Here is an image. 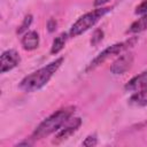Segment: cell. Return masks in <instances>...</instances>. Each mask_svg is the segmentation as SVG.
Segmentation results:
<instances>
[{
  "label": "cell",
  "mask_w": 147,
  "mask_h": 147,
  "mask_svg": "<svg viewBox=\"0 0 147 147\" xmlns=\"http://www.w3.org/2000/svg\"><path fill=\"white\" fill-rule=\"evenodd\" d=\"M63 62V57H60L49 64H47L44 68H40L39 70L28 75L24 77L20 83V88L24 92H33L39 88H41L44 85L48 83L51 77L55 74V71L60 68V65Z\"/></svg>",
  "instance_id": "obj_1"
},
{
  "label": "cell",
  "mask_w": 147,
  "mask_h": 147,
  "mask_svg": "<svg viewBox=\"0 0 147 147\" xmlns=\"http://www.w3.org/2000/svg\"><path fill=\"white\" fill-rule=\"evenodd\" d=\"M39 45V36L36 31H29L22 38V46L26 51L36 49Z\"/></svg>",
  "instance_id": "obj_9"
},
{
  "label": "cell",
  "mask_w": 147,
  "mask_h": 147,
  "mask_svg": "<svg viewBox=\"0 0 147 147\" xmlns=\"http://www.w3.org/2000/svg\"><path fill=\"white\" fill-rule=\"evenodd\" d=\"M102 38H103V31H102V30H100V29H98V30H95V31H94V33H93V37H92L91 44L94 46V45L99 44V42L102 40Z\"/></svg>",
  "instance_id": "obj_14"
},
{
  "label": "cell",
  "mask_w": 147,
  "mask_h": 147,
  "mask_svg": "<svg viewBox=\"0 0 147 147\" xmlns=\"http://www.w3.org/2000/svg\"><path fill=\"white\" fill-rule=\"evenodd\" d=\"M31 23H32V15H26V16L24 17L23 23H22V24L20 25V28L17 29V33L21 34V33H23L24 31H26Z\"/></svg>",
  "instance_id": "obj_13"
},
{
  "label": "cell",
  "mask_w": 147,
  "mask_h": 147,
  "mask_svg": "<svg viewBox=\"0 0 147 147\" xmlns=\"http://www.w3.org/2000/svg\"><path fill=\"white\" fill-rule=\"evenodd\" d=\"M129 102L131 105L134 106H146L147 105V88L136 92L129 100Z\"/></svg>",
  "instance_id": "obj_10"
},
{
  "label": "cell",
  "mask_w": 147,
  "mask_h": 147,
  "mask_svg": "<svg viewBox=\"0 0 147 147\" xmlns=\"http://www.w3.org/2000/svg\"><path fill=\"white\" fill-rule=\"evenodd\" d=\"M111 10V8L106 7V8H99V9H94L93 11H90L85 15H83L82 17H79L74 25L70 29V37H77L79 34H82L83 32H85L86 30H88L90 28H92L103 15H106L107 13H109Z\"/></svg>",
  "instance_id": "obj_3"
},
{
  "label": "cell",
  "mask_w": 147,
  "mask_h": 147,
  "mask_svg": "<svg viewBox=\"0 0 147 147\" xmlns=\"http://www.w3.org/2000/svg\"><path fill=\"white\" fill-rule=\"evenodd\" d=\"M75 111V107L74 106H69L65 108H62L60 110H57L56 113L52 114L49 117H47L44 122H41L38 127L34 130L33 134H32V139L37 140V139H41L45 138L47 136H49L51 133L57 131L74 114Z\"/></svg>",
  "instance_id": "obj_2"
},
{
  "label": "cell",
  "mask_w": 147,
  "mask_h": 147,
  "mask_svg": "<svg viewBox=\"0 0 147 147\" xmlns=\"http://www.w3.org/2000/svg\"><path fill=\"white\" fill-rule=\"evenodd\" d=\"M80 124H82V119H80L79 117L71 118V119L69 118V119L65 122V125L63 124V125H62V129L56 133V137H55V139H54L53 142L59 144L60 141L65 140L69 136H71V134L80 126Z\"/></svg>",
  "instance_id": "obj_5"
},
{
  "label": "cell",
  "mask_w": 147,
  "mask_h": 147,
  "mask_svg": "<svg viewBox=\"0 0 147 147\" xmlns=\"http://www.w3.org/2000/svg\"><path fill=\"white\" fill-rule=\"evenodd\" d=\"M65 40H67V33H61L59 37H56V38L54 39V41H53L51 53H52V54H57V53L64 47Z\"/></svg>",
  "instance_id": "obj_12"
},
{
  "label": "cell",
  "mask_w": 147,
  "mask_h": 147,
  "mask_svg": "<svg viewBox=\"0 0 147 147\" xmlns=\"http://www.w3.org/2000/svg\"><path fill=\"white\" fill-rule=\"evenodd\" d=\"M96 144H98V140H96V137L95 136H88L83 141V146H86V147H93Z\"/></svg>",
  "instance_id": "obj_15"
},
{
  "label": "cell",
  "mask_w": 147,
  "mask_h": 147,
  "mask_svg": "<svg viewBox=\"0 0 147 147\" xmlns=\"http://www.w3.org/2000/svg\"><path fill=\"white\" fill-rule=\"evenodd\" d=\"M20 61H21V59H20V55L16 51L9 49V51L3 52L1 54V62H0L1 74H5L6 71H9L13 68H15L20 63Z\"/></svg>",
  "instance_id": "obj_6"
},
{
  "label": "cell",
  "mask_w": 147,
  "mask_h": 147,
  "mask_svg": "<svg viewBox=\"0 0 147 147\" xmlns=\"http://www.w3.org/2000/svg\"><path fill=\"white\" fill-rule=\"evenodd\" d=\"M47 29L49 32H54L55 29H56V21L54 18H51L48 22H47Z\"/></svg>",
  "instance_id": "obj_17"
},
{
  "label": "cell",
  "mask_w": 147,
  "mask_h": 147,
  "mask_svg": "<svg viewBox=\"0 0 147 147\" xmlns=\"http://www.w3.org/2000/svg\"><path fill=\"white\" fill-rule=\"evenodd\" d=\"M109 0H94V6H103L105 3H107Z\"/></svg>",
  "instance_id": "obj_18"
},
{
  "label": "cell",
  "mask_w": 147,
  "mask_h": 147,
  "mask_svg": "<svg viewBox=\"0 0 147 147\" xmlns=\"http://www.w3.org/2000/svg\"><path fill=\"white\" fill-rule=\"evenodd\" d=\"M146 88H147V70L144 71L142 74L133 77L125 85V90L131 91V92H139V91H142Z\"/></svg>",
  "instance_id": "obj_8"
},
{
  "label": "cell",
  "mask_w": 147,
  "mask_h": 147,
  "mask_svg": "<svg viewBox=\"0 0 147 147\" xmlns=\"http://www.w3.org/2000/svg\"><path fill=\"white\" fill-rule=\"evenodd\" d=\"M136 42V39H130V40H126V41H123V42H118V44H115V45H111V46H109L108 48H106L105 51H102L91 63H90V65L87 67V71L88 70H91V69H94V68H96L98 65H100V64H102L107 59H109L110 56H113V55H115V54H118V53H121L122 51H124L125 48H127V47H130V46H132L133 44Z\"/></svg>",
  "instance_id": "obj_4"
},
{
  "label": "cell",
  "mask_w": 147,
  "mask_h": 147,
  "mask_svg": "<svg viewBox=\"0 0 147 147\" xmlns=\"http://www.w3.org/2000/svg\"><path fill=\"white\" fill-rule=\"evenodd\" d=\"M132 63H133V54L132 53L123 54L113 63V65L110 67V71L114 75H122L130 69Z\"/></svg>",
  "instance_id": "obj_7"
},
{
  "label": "cell",
  "mask_w": 147,
  "mask_h": 147,
  "mask_svg": "<svg viewBox=\"0 0 147 147\" xmlns=\"http://www.w3.org/2000/svg\"><path fill=\"white\" fill-rule=\"evenodd\" d=\"M147 29V14H144L138 21L133 22L129 29V32L131 33H138Z\"/></svg>",
  "instance_id": "obj_11"
},
{
  "label": "cell",
  "mask_w": 147,
  "mask_h": 147,
  "mask_svg": "<svg viewBox=\"0 0 147 147\" xmlns=\"http://www.w3.org/2000/svg\"><path fill=\"white\" fill-rule=\"evenodd\" d=\"M136 14H147V0H144L137 8H136Z\"/></svg>",
  "instance_id": "obj_16"
}]
</instances>
